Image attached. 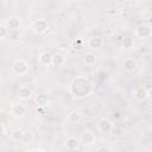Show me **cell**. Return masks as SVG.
Listing matches in <instances>:
<instances>
[{
    "instance_id": "obj_1",
    "label": "cell",
    "mask_w": 152,
    "mask_h": 152,
    "mask_svg": "<svg viewBox=\"0 0 152 152\" xmlns=\"http://www.w3.org/2000/svg\"><path fill=\"white\" fill-rule=\"evenodd\" d=\"M69 90L72 96L77 99H83L89 96L93 93V84L87 77L77 76L71 81L69 86Z\"/></svg>"
},
{
    "instance_id": "obj_2",
    "label": "cell",
    "mask_w": 152,
    "mask_h": 152,
    "mask_svg": "<svg viewBox=\"0 0 152 152\" xmlns=\"http://www.w3.org/2000/svg\"><path fill=\"white\" fill-rule=\"evenodd\" d=\"M12 70H13V72L15 75L24 76V75H26L28 72V64L24 59H17L12 65Z\"/></svg>"
},
{
    "instance_id": "obj_3",
    "label": "cell",
    "mask_w": 152,
    "mask_h": 152,
    "mask_svg": "<svg viewBox=\"0 0 152 152\" xmlns=\"http://www.w3.org/2000/svg\"><path fill=\"white\" fill-rule=\"evenodd\" d=\"M26 112H27V108L23 103H13L10 108L11 115L17 118V119H23L26 115Z\"/></svg>"
},
{
    "instance_id": "obj_4",
    "label": "cell",
    "mask_w": 152,
    "mask_h": 152,
    "mask_svg": "<svg viewBox=\"0 0 152 152\" xmlns=\"http://www.w3.org/2000/svg\"><path fill=\"white\" fill-rule=\"evenodd\" d=\"M32 30L38 34H43L49 30V24L45 19H37L32 23Z\"/></svg>"
},
{
    "instance_id": "obj_5",
    "label": "cell",
    "mask_w": 152,
    "mask_h": 152,
    "mask_svg": "<svg viewBox=\"0 0 152 152\" xmlns=\"http://www.w3.org/2000/svg\"><path fill=\"white\" fill-rule=\"evenodd\" d=\"M135 34L139 37V38H142V39H146V38H150L152 36V27L147 24H142V25H139L135 30Z\"/></svg>"
},
{
    "instance_id": "obj_6",
    "label": "cell",
    "mask_w": 152,
    "mask_h": 152,
    "mask_svg": "<svg viewBox=\"0 0 152 152\" xmlns=\"http://www.w3.org/2000/svg\"><path fill=\"white\" fill-rule=\"evenodd\" d=\"M97 129L102 134H108V133H110L113 131V124H112L110 120L103 118L97 122Z\"/></svg>"
},
{
    "instance_id": "obj_7",
    "label": "cell",
    "mask_w": 152,
    "mask_h": 152,
    "mask_svg": "<svg viewBox=\"0 0 152 152\" xmlns=\"http://www.w3.org/2000/svg\"><path fill=\"white\" fill-rule=\"evenodd\" d=\"M80 140H81V142H82L83 145L90 146V145H93V144L96 141V137H95V133H94V132H91V131H84V132L81 134Z\"/></svg>"
},
{
    "instance_id": "obj_8",
    "label": "cell",
    "mask_w": 152,
    "mask_h": 152,
    "mask_svg": "<svg viewBox=\"0 0 152 152\" xmlns=\"http://www.w3.org/2000/svg\"><path fill=\"white\" fill-rule=\"evenodd\" d=\"M17 94H18V97H19L20 100L26 101V100H28V99L32 97L33 91H32V89H31L30 87H27V86H20V87L18 88Z\"/></svg>"
},
{
    "instance_id": "obj_9",
    "label": "cell",
    "mask_w": 152,
    "mask_h": 152,
    "mask_svg": "<svg viewBox=\"0 0 152 152\" xmlns=\"http://www.w3.org/2000/svg\"><path fill=\"white\" fill-rule=\"evenodd\" d=\"M20 24H21V20H20L19 17H10V18L6 20V23H5V25L7 26V28H8L10 31H15V30H18V28L20 27Z\"/></svg>"
},
{
    "instance_id": "obj_10",
    "label": "cell",
    "mask_w": 152,
    "mask_h": 152,
    "mask_svg": "<svg viewBox=\"0 0 152 152\" xmlns=\"http://www.w3.org/2000/svg\"><path fill=\"white\" fill-rule=\"evenodd\" d=\"M102 45H103V40L99 36H93L88 40V46L90 49H93V50H99V49L102 48Z\"/></svg>"
},
{
    "instance_id": "obj_11",
    "label": "cell",
    "mask_w": 152,
    "mask_h": 152,
    "mask_svg": "<svg viewBox=\"0 0 152 152\" xmlns=\"http://www.w3.org/2000/svg\"><path fill=\"white\" fill-rule=\"evenodd\" d=\"M80 144H81V140L76 137H69L66 138L65 140V147L70 151H74V150H78L80 147Z\"/></svg>"
},
{
    "instance_id": "obj_12",
    "label": "cell",
    "mask_w": 152,
    "mask_h": 152,
    "mask_svg": "<svg viewBox=\"0 0 152 152\" xmlns=\"http://www.w3.org/2000/svg\"><path fill=\"white\" fill-rule=\"evenodd\" d=\"M38 61H39V63H40L42 65L49 66V65H51V63H52V55H51L50 52H48V51H44V52H42V53L38 56Z\"/></svg>"
},
{
    "instance_id": "obj_13",
    "label": "cell",
    "mask_w": 152,
    "mask_h": 152,
    "mask_svg": "<svg viewBox=\"0 0 152 152\" xmlns=\"http://www.w3.org/2000/svg\"><path fill=\"white\" fill-rule=\"evenodd\" d=\"M133 96H134V99H135L137 101H139V102L145 101V100L147 99V90H146L145 88H142V87H138V88L134 90Z\"/></svg>"
},
{
    "instance_id": "obj_14",
    "label": "cell",
    "mask_w": 152,
    "mask_h": 152,
    "mask_svg": "<svg viewBox=\"0 0 152 152\" xmlns=\"http://www.w3.org/2000/svg\"><path fill=\"white\" fill-rule=\"evenodd\" d=\"M124 69L127 71V72H132V71H134L135 69H137V66H138V64H137V61L135 59H133V58H126L125 61H124Z\"/></svg>"
},
{
    "instance_id": "obj_15",
    "label": "cell",
    "mask_w": 152,
    "mask_h": 152,
    "mask_svg": "<svg viewBox=\"0 0 152 152\" xmlns=\"http://www.w3.org/2000/svg\"><path fill=\"white\" fill-rule=\"evenodd\" d=\"M34 102L38 107H46L49 104L50 100L45 94H37L34 96Z\"/></svg>"
},
{
    "instance_id": "obj_16",
    "label": "cell",
    "mask_w": 152,
    "mask_h": 152,
    "mask_svg": "<svg viewBox=\"0 0 152 152\" xmlns=\"http://www.w3.org/2000/svg\"><path fill=\"white\" fill-rule=\"evenodd\" d=\"M64 63H65V57L63 55H61V53L52 55V63H51V65H53V66H61Z\"/></svg>"
},
{
    "instance_id": "obj_17",
    "label": "cell",
    "mask_w": 152,
    "mask_h": 152,
    "mask_svg": "<svg viewBox=\"0 0 152 152\" xmlns=\"http://www.w3.org/2000/svg\"><path fill=\"white\" fill-rule=\"evenodd\" d=\"M81 119H82V115L77 110H72L68 114V121L71 122V124H77V122L81 121Z\"/></svg>"
},
{
    "instance_id": "obj_18",
    "label": "cell",
    "mask_w": 152,
    "mask_h": 152,
    "mask_svg": "<svg viewBox=\"0 0 152 152\" xmlns=\"http://www.w3.org/2000/svg\"><path fill=\"white\" fill-rule=\"evenodd\" d=\"M134 46H135V42L132 37H125L122 39V48L124 49L132 50V49H134Z\"/></svg>"
},
{
    "instance_id": "obj_19",
    "label": "cell",
    "mask_w": 152,
    "mask_h": 152,
    "mask_svg": "<svg viewBox=\"0 0 152 152\" xmlns=\"http://www.w3.org/2000/svg\"><path fill=\"white\" fill-rule=\"evenodd\" d=\"M96 61H97V57H96L95 53H93V52H88V53L84 55V63H86L87 65L91 66V65H94V64L96 63Z\"/></svg>"
},
{
    "instance_id": "obj_20",
    "label": "cell",
    "mask_w": 152,
    "mask_h": 152,
    "mask_svg": "<svg viewBox=\"0 0 152 152\" xmlns=\"http://www.w3.org/2000/svg\"><path fill=\"white\" fill-rule=\"evenodd\" d=\"M11 137H12V139H13V140L19 141V140H21V139H23V137H24V131H23V129H15V131H13V132H12Z\"/></svg>"
},
{
    "instance_id": "obj_21",
    "label": "cell",
    "mask_w": 152,
    "mask_h": 152,
    "mask_svg": "<svg viewBox=\"0 0 152 152\" xmlns=\"http://www.w3.org/2000/svg\"><path fill=\"white\" fill-rule=\"evenodd\" d=\"M8 32H10V30L7 28V26H6L5 24L0 25V38H1V39H5L6 36L8 34Z\"/></svg>"
},
{
    "instance_id": "obj_22",
    "label": "cell",
    "mask_w": 152,
    "mask_h": 152,
    "mask_svg": "<svg viewBox=\"0 0 152 152\" xmlns=\"http://www.w3.org/2000/svg\"><path fill=\"white\" fill-rule=\"evenodd\" d=\"M31 140H32V134H31L30 132H24V137H23L21 141L28 142V141H31Z\"/></svg>"
},
{
    "instance_id": "obj_23",
    "label": "cell",
    "mask_w": 152,
    "mask_h": 152,
    "mask_svg": "<svg viewBox=\"0 0 152 152\" xmlns=\"http://www.w3.org/2000/svg\"><path fill=\"white\" fill-rule=\"evenodd\" d=\"M82 44H83L82 39L77 38V39L75 40V43H74V46H75V49H82Z\"/></svg>"
},
{
    "instance_id": "obj_24",
    "label": "cell",
    "mask_w": 152,
    "mask_h": 152,
    "mask_svg": "<svg viewBox=\"0 0 152 152\" xmlns=\"http://www.w3.org/2000/svg\"><path fill=\"white\" fill-rule=\"evenodd\" d=\"M0 129H1V132H0L1 135H6V134H7V129H6V126H5L4 124L0 125Z\"/></svg>"
},
{
    "instance_id": "obj_25",
    "label": "cell",
    "mask_w": 152,
    "mask_h": 152,
    "mask_svg": "<svg viewBox=\"0 0 152 152\" xmlns=\"http://www.w3.org/2000/svg\"><path fill=\"white\" fill-rule=\"evenodd\" d=\"M147 99H150V100L152 101V88H150V89L147 90Z\"/></svg>"
},
{
    "instance_id": "obj_26",
    "label": "cell",
    "mask_w": 152,
    "mask_h": 152,
    "mask_svg": "<svg viewBox=\"0 0 152 152\" xmlns=\"http://www.w3.org/2000/svg\"><path fill=\"white\" fill-rule=\"evenodd\" d=\"M97 151H109V148L108 147H99Z\"/></svg>"
},
{
    "instance_id": "obj_27",
    "label": "cell",
    "mask_w": 152,
    "mask_h": 152,
    "mask_svg": "<svg viewBox=\"0 0 152 152\" xmlns=\"http://www.w3.org/2000/svg\"><path fill=\"white\" fill-rule=\"evenodd\" d=\"M147 10L152 12V1H150V2H148V5H147Z\"/></svg>"
},
{
    "instance_id": "obj_28",
    "label": "cell",
    "mask_w": 152,
    "mask_h": 152,
    "mask_svg": "<svg viewBox=\"0 0 152 152\" xmlns=\"http://www.w3.org/2000/svg\"><path fill=\"white\" fill-rule=\"evenodd\" d=\"M128 1H132V0H128Z\"/></svg>"
}]
</instances>
